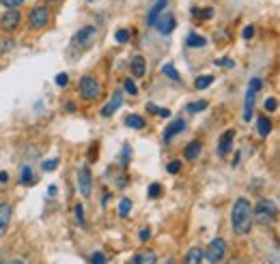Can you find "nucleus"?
<instances>
[{
  "label": "nucleus",
  "instance_id": "79ce46f5",
  "mask_svg": "<svg viewBox=\"0 0 280 264\" xmlns=\"http://www.w3.org/2000/svg\"><path fill=\"white\" fill-rule=\"evenodd\" d=\"M155 114H157V116H162V118H168V116H171V110H168V108H157Z\"/></svg>",
  "mask_w": 280,
  "mask_h": 264
},
{
  "label": "nucleus",
  "instance_id": "423d86ee",
  "mask_svg": "<svg viewBox=\"0 0 280 264\" xmlns=\"http://www.w3.org/2000/svg\"><path fill=\"white\" fill-rule=\"evenodd\" d=\"M205 253V258L207 262H211V264H218L224 260V253H227V243L222 241V238H213V241L209 243V247L203 251Z\"/></svg>",
  "mask_w": 280,
  "mask_h": 264
},
{
  "label": "nucleus",
  "instance_id": "bb28decb",
  "mask_svg": "<svg viewBox=\"0 0 280 264\" xmlns=\"http://www.w3.org/2000/svg\"><path fill=\"white\" fill-rule=\"evenodd\" d=\"M207 110V101H192L188 106V112H192V114H196V112H203Z\"/></svg>",
  "mask_w": 280,
  "mask_h": 264
},
{
  "label": "nucleus",
  "instance_id": "9b49d317",
  "mask_svg": "<svg viewBox=\"0 0 280 264\" xmlns=\"http://www.w3.org/2000/svg\"><path fill=\"white\" fill-rule=\"evenodd\" d=\"M233 138H235V129H227L220 135L218 142V157H227L231 153V146H233Z\"/></svg>",
  "mask_w": 280,
  "mask_h": 264
},
{
  "label": "nucleus",
  "instance_id": "7c9ffc66",
  "mask_svg": "<svg viewBox=\"0 0 280 264\" xmlns=\"http://www.w3.org/2000/svg\"><path fill=\"white\" fill-rule=\"evenodd\" d=\"M76 219L80 226H86V219H84V206L82 204H76Z\"/></svg>",
  "mask_w": 280,
  "mask_h": 264
},
{
  "label": "nucleus",
  "instance_id": "4468645a",
  "mask_svg": "<svg viewBox=\"0 0 280 264\" xmlns=\"http://www.w3.org/2000/svg\"><path fill=\"white\" fill-rule=\"evenodd\" d=\"M121 106H123V95L117 91V93L110 97V101L106 103V106H103L101 114H103V116H112V114H115V112H117L119 108H121Z\"/></svg>",
  "mask_w": 280,
  "mask_h": 264
},
{
  "label": "nucleus",
  "instance_id": "ea45409f",
  "mask_svg": "<svg viewBox=\"0 0 280 264\" xmlns=\"http://www.w3.org/2000/svg\"><path fill=\"white\" fill-rule=\"evenodd\" d=\"M242 37H244V39H252V37H254V26H246L244 33H242Z\"/></svg>",
  "mask_w": 280,
  "mask_h": 264
},
{
  "label": "nucleus",
  "instance_id": "2f4dec72",
  "mask_svg": "<svg viewBox=\"0 0 280 264\" xmlns=\"http://www.w3.org/2000/svg\"><path fill=\"white\" fill-rule=\"evenodd\" d=\"M149 198H159V194H162V185L159 183H153V185H149Z\"/></svg>",
  "mask_w": 280,
  "mask_h": 264
},
{
  "label": "nucleus",
  "instance_id": "7ed1b4c3",
  "mask_svg": "<svg viewBox=\"0 0 280 264\" xmlns=\"http://www.w3.org/2000/svg\"><path fill=\"white\" fill-rule=\"evenodd\" d=\"M276 213H278V209H276V204L271 202V200H267V198H263V200H259L257 209L252 211V215H254V221H257V223H261V226H269V223L274 221V217H276Z\"/></svg>",
  "mask_w": 280,
  "mask_h": 264
},
{
  "label": "nucleus",
  "instance_id": "412c9836",
  "mask_svg": "<svg viewBox=\"0 0 280 264\" xmlns=\"http://www.w3.org/2000/svg\"><path fill=\"white\" fill-rule=\"evenodd\" d=\"M257 129H259L261 138H265V135H269V131H271V121H269V118H265V116H261L259 121H257Z\"/></svg>",
  "mask_w": 280,
  "mask_h": 264
},
{
  "label": "nucleus",
  "instance_id": "ddd939ff",
  "mask_svg": "<svg viewBox=\"0 0 280 264\" xmlns=\"http://www.w3.org/2000/svg\"><path fill=\"white\" fill-rule=\"evenodd\" d=\"M166 9H168V0H157V3L149 9V15H147V24H149V26H153L159 15L166 13Z\"/></svg>",
  "mask_w": 280,
  "mask_h": 264
},
{
  "label": "nucleus",
  "instance_id": "f3484780",
  "mask_svg": "<svg viewBox=\"0 0 280 264\" xmlns=\"http://www.w3.org/2000/svg\"><path fill=\"white\" fill-rule=\"evenodd\" d=\"M130 67H132L134 77H142L145 75V69H147V62H145L142 56H134V58L130 60Z\"/></svg>",
  "mask_w": 280,
  "mask_h": 264
},
{
  "label": "nucleus",
  "instance_id": "a18cd8bd",
  "mask_svg": "<svg viewBox=\"0 0 280 264\" xmlns=\"http://www.w3.org/2000/svg\"><path fill=\"white\" fill-rule=\"evenodd\" d=\"M147 112H151V114H155V112H157L155 103H147Z\"/></svg>",
  "mask_w": 280,
  "mask_h": 264
},
{
  "label": "nucleus",
  "instance_id": "a878e982",
  "mask_svg": "<svg viewBox=\"0 0 280 264\" xmlns=\"http://www.w3.org/2000/svg\"><path fill=\"white\" fill-rule=\"evenodd\" d=\"M11 47H13V39L11 37H0V54L11 52Z\"/></svg>",
  "mask_w": 280,
  "mask_h": 264
},
{
  "label": "nucleus",
  "instance_id": "f257e3e1",
  "mask_svg": "<svg viewBox=\"0 0 280 264\" xmlns=\"http://www.w3.org/2000/svg\"><path fill=\"white\" fill-rule=\"evenodd\" d=\"M252 223H254L252 204L246 198H237L233 204V211H231V228H233L235 234L246 236L252 230Z\"/></svg>",
  "mask_w": 280,
  "mask_h": 264
},
{
  "label": "nucleus",
  "instance_id": "9d476101",
  "mask_svg": "<svg viewBox=\"0 0 280 264\" xmlns=\"http://www.w3.org/2000/svg\"><path fill=\"white\" fill-rule=\"evenodd\" d=\"M11 217H13V209L9 202H0V238L7 234L9 230V223H11Z\"/></svg>",
  "mask_w": 280,
  "mask_h": 264
},
{
  "label": "nucleus",
  "instance_id": "603ef678",
  "mask_svg": "<svg viewBox=\"0 0 280 264\" xmlns=\"http://www.w3.org/2000/svg\"><path fill=\"white\" fill-rule=\"evenodd\" d=\"M89 3H97V0H89Z\"/></svg>",
  "mask_w": 280,
  "mask_h": 264
},
{
  "label": "nucleus",
  "instance_id": "4be33fe9",
  "mask_svg": "<svg viewBox=\"0 0 280 264\" xmlns=\"http://www.w3.org/2000/svg\"><path fill=\"white\" fill-rule=\"evenodd\" d=\"M186 43H188V47H203L207 41H205V37H201V35H188Z\"/></svg>",
  "mask_w": 280,
  "mask_h": 264
},
{
  "label": "nucleus",
  "instance_id": "e433bc0d",
  "mask_svg": "<svg viewBox=\"0 0 280 264\" xmlns=\"http://www.w3.org/2000/svg\"><path fill=\"white\" fill-rule=\"evenodd\" d=\"M130 157H132V148L125 144V146H123V159H121V163L127 165V163H130Z\"/></svg>",
  "mask_w": 280,
  "mask_h": 264
},
{
  "label": "nucleus",
  "instance_id": "c85d7f7f",
  "mask_svg": "<svg viewBox=\"0 0 280 264\" xmlns=\"http://www.w3.org/2000/svg\"><path fill=\"white\" fill-rule=\"evenodd\" d=\"M130 30H127V28H121V30H117V41L119 43H127V41H130Z\"/></svg>",
  "mask_w": 280,
  "mask_h": 264
},
{
  "label": "nucleus",
  "instance_id": "4c0bfd02",
  "mask_svg": "<svg viewBox=\"0 0 280 264\" xmlns=\"http://www.w3.org/2000/svg\"><path fill=\"white\" fill-rule=\"evenodd\" d=\"M179 170H181V161H171V163H168V172H171V174H179Z\"/></svg>",
  "mask_w": 280,
  "mask_h": 264
},
{
  "label": "nucleus",
  "instance_id": "20e7f679",
  "mask_svg": "<svg viewBox=\"0 0 280 264\" xmlns=\"http://www.w3.org/2000/svg\"><path fill=\"white\" fill-rule=\"evenodd\" d=\"M261 79L254 77L250 79V84H248V91H246V99H244V121L250 123L252 118V112H254V99H257V93L261 91Z\"/></svg>",
  "mask_w": 280,
  "mask_h": 264
},
{
  "label": "nucleus",
  "instance_id": "393cba45",
  "mask_svg": "<svg viewBox=\"0 0 280 264\" xmlns=\"http://www.w3.org/2000/svg\"><path fill=\"white\" fill-rule=\"evenodd\" d=\"M162 73L171 77L173 82H179V79H181V77H179V73L175 71V67H173V65H164V67H162Z\"/></svg>",
  "mask_w": 280,
  "mask_h": 264
},
{
  "label": "nucleus",
  "instance_id": "6ab92c4d",
  "mask_svg": "<svg viewBox=\"0 0 280 264\" xmlns=\"http://www.w3.org/2000/svg\"><path fill=\"white\" fill-rule=\"evenodd\" d=\"M201 153H203V144L201 142H190L188 146H186V150H183L186 159H196Z\"/></svg>",
  "mask_w": 280,
  "mask_h": 264
},
{
  "label": "nucleus",
  "instance_id": "cd10ccee",
  "mask_svg": "<svg viewBox=\"0 0 280 264\" xmlns=\"http://www.w3.org/2000/svg\"><path fill=\"white\" fill-rule=\"evenodd\" d=\"M91 264H108V258L101 251H95L91 253Z\"/></svg>",
  "mask_w": 280,
  "mask_h": 264
},
{
  "label": "nucleus",
  "instance_id": "49530a36",
  "mask_svg": "<svg viewBox=\"0 0 280 264\" xmlns=\"http://www.w3.org/2000/svg\"><path fill=\"white\" fill-rule=\"evenodd\" d=\"M7 181H9V174H7V172H0V183H7Z\"/></svg>",
  "mask_w": 280,
  "mask_h": 264
},
{
  "label": "nucleus",
  "instance_id": "f8f14e48",
  "mask_svg": "<svg viewBox=\"0 0 280 264\" xmlns=\"http://www.w3.org/2000/svg\"><path fill=\"white\" fill-rule=\"evenodd\" d=\"M153 26H155L162 35H171L173 30H175V18H173L171 13H162V15H159V18L155 20Z\"/></svg>",
  "mask_w": 280,
  "mask_h": 264
},
{
  "label": "nucleus",
  "instance_id": "39448f33",
  "mask_svg": "<svg viewBox=\"0 0 280 264\" xmlns=\"http://www.w3.org/2000/svg\"><path fill=\"white\" fill-rule=\"evenodd\" d=\"M101 95V84L91 75H84L80 79V97L84 101H95Z\"/></svg>",
  "mask_w": 280,
  "mask_h": 264
},
{
  "label": "nucleus",
  "instance_id": "864d4df0",
  "mask_svg": "<svg viewBox=\"0 0 280 264\" xmlns=\"http://www.w3.org/2000/svg\"><path fill=\"white\" fill-rule=\"evenodd\" d=\"M0 264H3V260H0Z\"/></svg>",
  "mask_w": 280,
  "mask_h": 264
},
{
  "label": "nucleus",
  "instance_id": "3c124183",
  "mask_svg": "<svg viewBox=\"0 0 280 264\" xmlns=\"http://www.w3.org/2000/svg\"><path fill=\"white\" fill-rule=\"evenodd\" d=\"M45 3H59V0H45Z\"/></svg>",
  "mask_w": 280,
  "mask_h": 264
},
{
  "label": "nucleus",
  "instance_id": "dca6fc26",
  "mask_svg": "<svg viewBox=\"0 0 280 264\" xmlns=\"http://www.w3.org/2000/svg\"><path fill=\"white\" fill-rule=\"evenodd\" d=\"M155 262H157L155 251H138L130 260V264H155Z\"/></svg>",
  "mask_w": 280,
  "mask_h": 264
},
{
  "label": "nucleus",
  "instance_id": "f704fd0d",
  "mask_svg": "<svg viewBox=\"0 0 280 264\" xmlns=\"http://www.w3.org/2000/svg\"><path fill=\"white\" fill-rule=\"evenodd\" d=\"M56 165H59V159H47V161H43V163H41V167H43L45 172L56 170Z\"/></svg>",
  "mask_w": 280,
  "mask_h": 264
},
{
  "label": "nucleus",
  "instance_id": "6e6552de",
  "mask_svg": "<svg viewBox=\"0 0 280 264\" xmlns=\"http://www.w3.org/2000/svg\"><path fill=\"white\" fill-rule=\"evenodd\" d=\"M78 191L84 198H89L91 191H93V174H91V170L86 165H82L78 170Z\"/></svg>",
  "mask_w": 280,
  "mask_h": 264
},
{
  "label": "nucleus",
  "instance_id": "09e8293b",
  "mask_svg": "<svg viewBox=\"0 0 280 264\" xmlns=\"http://www.w3.org/2000/svg\"><path fill=\"white\" fill-rule=\"evenodd\" d=\"M47 194L54 196V194H56V187H54V185H50V189H47Z\"/></svg>",
  "mask_w": 280,
  "mask_h": 264
},
{
  "label": "nucleus",
  "instance_id": "c9c22d12",
  "mask_svg": "<svg viewBox=\"0 0 280 264\" xmlns=\"http://www.w3.org/2000/svg\"><path fill=\"white\" fill-rule=\"evenodd\" d=\"M3 3V7H7V9H18L20 5H24V0H0Z\"/></svg>",
  "mask_w": 280,
  "mask_h": 264
},
{
  "label": "nucleus",
  "instance_id": "de8ad7c7",
  "mask_svg": "<svg viewBox=\"0 0 280 264\" xmlns=\"http://www.w3.org/2000/svg\"><path fill=\"white\" fill-rule=\"evenodd\" d=\"M65 110H67V112H76V106H74V103H71V101H69V103H67V106H65Z\"/></svg>",
  "mask_w": 280,
  "mask_h": 264
},
{
  "label": "nucleus",
  "instance_id": "2eb2a0df",
  "mask_svg": "<svg viewBox=\"0 0 280 264\" xmlns=\"http://www.w3.org/2000/svg\"><path fill=\"white\" fill-rule=\"evenodd\" d=\"M183 129H186V121H183V118H177V121H173V123L164 129V142H171L175 135H179Z\"/></svg>",
  "mask_w": 280,
  "mask_h": 264
},
{
  "label": "nucleus",
  "instance_id": "aec40b11",
  "mask_svg": "<svg viewBox=\"0 0 280 264\" xmlns=\"http://www.w3.org/2000/svg\"><path fill=\"white\" fill-rule=\"evenodd\" d=\"M125 125L132 127V129H145V118L138 116V114H130L125 118Z\"/></svg>",
  "mask_w": 280,
  "mask_h": 264
},
{
  "label": "nucleus",
  "instance_id": "1a4fd4ad",
  "mask_svg": "<svg viewBox=\"0 0 280 264\" xmlns=\"http://www.w3.org/2000/svg\"><path fill=\"white\" fill-rule=\"evenodd\" d=\"M20 22H22V13L18 9H9L0 18V28H3L5 33H13V30L20 26Z\"/></svg>",
  "mask_w": 280,
  "mask_h": 264
},
{
  "label": "nucleus",
  "instance_id": "58836bf2",
  "mask_svg": "<svg viewBox=\"0 0 280 264\" xmlns=\"http://www.w3.org/2000/svg\"><path fill=\"white\" fill-rule=\"evenodd\" d=\"M67 82H69L67 73H59V75H56V84H59L61 88H63V86H67Z\"/></svg>",
  "mask_w": 280,
  "mask_h": 264
},
{
  "label": "nucleus",
  "instance_id": "f03ea898",
  "mask_svg": "<svg viewBox=\"0 0 280 264\" xmlns=\"http://www.w3.org/2000/svg\"><path fill=\"white\" fill-rule=\"evenodd\" d=\"M97 26H82L74 35L71 39V47H74L76 52H86L89 47H93V43L97 41Z\"/></svg>",
  "mask_w": 280,
  "mask_h": 264
},
{
  "label": "nucleus",
  "instance_id": "a211bd4d",
  "mask_svg": "<svg viewBox=\"0 0 280 264\" xmlns=\"http://www.w3.org/2000/svg\"><path fill=\"white\" fill-rule=\"evenodd\" d=\"M203 258H205V253H203L201 247H192V249L186 253V258H183V262H186V264H201V262H203Z\"/></svg>",
  "mask_w": 280,
  "mask_h": 264
},
{
  "label": "nucleus",
  "instance_id": "72a5a7b5",
  "mask_svg": "<svg viewBox=\"0 0 280 264\" xmlns=\"http://www.w3.org/2000/svg\"><path fill=\"white\" fill-rule=\"evenodd\" d=\"M263 108H265L267 112H276V108H278L276 97H267V99H265V103H263Z\"/></svg>",
  "mask_w": 280,
  "mask_h": 264
},
{
  "label": "nucleus",
  "instance_id": "473e14b6",
  "mask_svg": "<svg viewBox=\"0 0 280 264\" xmlns=\"http://www.w3.org/2000/svg\"><path fill=\"white\" fill-rule=\"evenodd\" d=\"M123 86H125V91L130 93L132 97H136V95H138V88H136V84H134V79H132V77H130V79H125V84H123Z\"/></svg>",
  "mask_w": 280,
  "mask_h": 264
},
{
  "label": "nucleus",
  "instance_id": "c03bdc74",
  "mask_svg": "<svg viewBox=\"0 0 280 264\" xmlns=\"http://www.w3.org/2000/svg\"><path fill=\"white\" fill-rule=\"evenodd\" d=\"M201 15H203V20H211L213 9H203V11H201Z\"/></svg>",
  "mask_w": 280,
  "mask_h": 264
},
{
  "label": "nucleus",
  "instance_id": "b1692460",
  "mask_svg": "<svg viewBox=\"0 0 280 264\" xmlns=\"http://www.w3.org/2000/svg\"><path fill=\"white\" fill-rule=\"evenodd\" d=\"M130 211H132V200L130 198H123L121 204H119V215H121V217H127V215H130Z\"/></svg>",
  "mask_w": 280,
  "mask_h": 264
},
{
  "label": "nucleus",
  "instance_id": "5701e85b",
  "mask_svg": "<svg viewBox=\"0 0 280 264\" xmlns=\"http://www.w3.org/2000/svg\"><path fill=\"white\" fill-rule=\"evenodd\" d=\"M213 84V75H201V77H196V82L194 86L198 88V91H203V88H209Z\"/></svg>",
  "mask_w": 280,
  "mask_h": 264
},
{
  "label": "nucleus",
  "instance_id": "a19ab883",
  "mask_svg": "<svg viewBox=\"0 0 280 264\" xmlns=\"http://www.w3.org/2000/svg\"><path fill=\"white\" fill-rule=\"evenodd\" d=\"M215 65H220V67H235V62L229 60V58H220V60H215Z\"/></svg>",
  "mask_w": 280,
  "mask_h": 264
},
{
  "label": "nucleus",
  "instance_id": "c756f323",
  "mask_svg": "<svg viewBox=\"0 0 280 264\" xmlns=\"http://www.w3.org/2000/svg\"><path fill=\"white\" fill-rule=\"evenodd\" d=\"M33 170H30V165H24L22 167V183H33Z\"/></svg>",
  "mask_w": 280,
  "mask_h": 264
},
{
  "label": "nucleus",
  "instance_id": "8fccbe9b",
  "mask_svg": "<svg viewBox=\"0 0 280 264\" xmlns=\"http://www.w3.org/2000/svg\"><path fill=\"white\" fill-rule=\"evenodd\" d=\"M5 264H24L22 260H9V262H5Z\"/></svg>",
  "mask_w": 280,
  "mask_h": 264
},
{
  "label": "nucleus",
  "instance_id": "0eeeda50",
  "mask_svg": "<svg viewBox=\"0 0 280 264\" xmlns=\"http://www.w3.org/2000/svg\"><path fill=\"white\" fill-rule=\"evenodd\" d=\"M28 24L33 28H45L50 24V9L47 7H35L33 11L28 13Z\"/></svg>",
  "mask_w": 280,
  "mask_h": 264
},
{
  "label": "nucleus",
  "instance_id": "37998d69",
  "mask_svg": "<svg viewBox=\"0 0 280 264\" xmlns=\"http://www.w3.org/2000/svg\"><path fill=\"white\" fill-rule=\"evenodd\" d=\"M149 236H151V230H147V228H145V230H140V241H142V243L149 241Z\"/></svg>",
  "mask_w": 280,
  "mask_h": 264
}]
</instances>
